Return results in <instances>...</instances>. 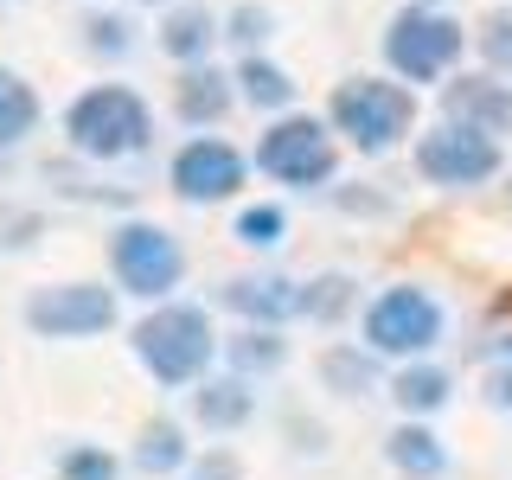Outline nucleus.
<instances>
[{"mask_svg":"<svg viewBox=\"0 0 512 480\" xmlns=\"http://www.w3.org/2000/svg\"><path fill=\"white\" fill-rule=\"evenodd\" d=\"M173 192L192 205H218V199H231L237 186L250 180V160L231 148V141H218V135H199V141H186L180 154H173Z\"/></svg>","mask_w":512,"mask_h":480,"instance_id":"nucleus-10","label":"nucleus"},{"mask_svg":"<svg viewBox=\"0 0 512 480\" xmlns=\"http://www.w3.org/2000/svg\"><path fill=\"white\" fill-rule=\"evenodd\" d=\"M416 173L429 186H480L500 173V141L487 128H468V122H442L436 135L416 141Z\"/></svg>","mask_w":512,"mask_h":480,"instance_id":"nucleus-9","label":"nucleus"},{"mask_svg":"<svg viewBox=\"0 0 512 480\" xmlns=\"http://www.w3.org/2000/svg\"><path fill=\"white\" fill-rule=\"evenodd\" d=\"M461 52H468V32L442 7H423V0L391 13V26H384V64L404 84H436V77H448L461 64Z\"/></svg>","mask_w":512,"mask_h":480,"instance_id":"nucleus-4","label":"nucleus"},{"mask_svg":"<svg viewBox=\"0 0 512 480\" xmlns=\"http://www.w3.org/2000/svg\"><path fill=\"white\" fill-rule=\"evenodd\" d=\"M32 128H39V90L0 64V148H20Z\"/></svg>","mask_w":512,"mask_h":480,"instance_id":"nucleus-17","label":"nucleus"},{"mask_svg":"<svg viewBox=\"0 0 512 480\" xmlns=\"http://www.w3.org/2000/svg\"><path fill=\"white\" fill-rule=\"evenodd\" d=\"M487 404L512 410V372H493V378H487Z\"/></svg>","mask_w":512,"mask_h":480,"instance_id":"nucleus-29","label":"nucleus"},{"mask_svg":"<svg viewBox=\"0 0 512 480\" xmlns=\"http://www.w3.org/2000/svg\"><path fill=\"white\" fill-rule=\"evenodd\" d=\"M128 7H173V0H128Z\"/></svg>","mask_w":512,"mask_h":480,"instance_id":"nucleus-30","label":"nucleus"},{"mask_svg":"<svg viewBox=\"0 0 512 480\" xmlns=\"http://www.w3.org/2000/svg\"><path fill=\"white\" fill-rule=\"evenodd\" d=\"M64 141L84 160H128L154 141V109L128 84H90L64 109Z\"/></svg>","mask_w":512,"mask_h":480,"instance_id":"nucleus-2","label":"nucleus"},{"mask_svg":"<svg viewBox=\"0 0 512 480\" xmlns=\"http://www.w3.org/2000/svg\"><path fill=\"white\" fill-rule=\"evenodd\" d=\"M192 410H199L205 429H218V436H231V429H244L256 416V391L244 378H199V391H192Z\"/></svg>","mask_w":512,"mask_h":480,"instance_id":"nucleus-15","label":"nucleus"},{"mask_svg":"<svg viewBox=\"0 0 512 480\" xmlns=\"http://www.w3.org/2000/svg\"><path fill=\"white\" fill-rule=\"evenodd\" d=\"M173 109H180L186 128H212L224 109H231V77L212 71V64H186L180 90H173Z\"/></svg>","mask_w":512,"mask_h":480,"instance_id":"nucleus-14","label":"nucleus"},{"mask_svg":"<svg viewBox=\"0 0 512 480\" xmlns=\"http://www.w3.org/2000/svg\"><path fill=\"white\" fill-rule=\"evenodd\" d=\"M365 372H372V365H365V359H352V352H327V378L333 384H365Z\"/></svg>","mask_w":512,"mask_h":480,"instance_id":"nucleus-28","label":"nucleus"},{"mask_svg":"<svg viewBox=\"0 0 512 480\" xmlns=\"http://www.w3.org/2000/svg\"><path fill=\"white\" fill-rule=\"evenodd\" d=\"M237 237H244V244H256V250L282 244V237H288L282 205H244V212H237Z\"/></svg>","mask_w":512,"mask_h":480,"instance_id":"nucleus-23","label":"nucleus"},{"mask_svg":"<svg viewBox=\"0 0 512 480\" xmlns=\"http://www.w3.org/2000/svg\"><path fill=\"white\" fill-rule=\"evenodd\" d=\"M480 52H487L493 71H512V7L487 20V32H480Z\"/></svg>","mask_w":512,"mask_h":480,"instance_id":"nucleus-25","label":"nucleus"},{"mask_svg":"<svg viewBox=\"0 0 512 480\" xmlns=\"http://www.w3.org/2000/svg\"><path fill=\"white\" fill-rule=\"evenodd\" d=\"M346 301H352V282L346 276H327V282L308 288V314H320V320H327V314H346Z\"/></svg>","mask_w":512,"mask_h":480,"instance_id":"nucleus-27","label":"nucleus"},{"mask_svg":"<svg viewBox=\"0 0 512 480\" xmlns=\"http://www.w3.org/2000/svg\"><path fill=\"white\" fill-rule=\"evenodd\" d=\"M231 84H237V96H244V103H256V109H288V103H295V77H288L282 64H269V58H244Z\"/></svg>","mask_w":512,"mask_h":480,"instance_id":"nucleus-18","label":"nucleus"},{"mask_svg":"<svg viewBox=\"0 0 512 480\" xmlns=\"http://www.w3.org/2000/svg\"><path fill=\"white\" fill-rule=\"evenodd\" d=\"M116 455L109 448H96V442H77V448H64L58 455V480H116Z\"/></svg>","mask_w":512,"mask_h":480,"instance_id":"nucleus-22","label":"nucleus"},{"mask_svg":"<svg viewBox=\"0 0 512 480\" xmlns=\"http://www.w3.org/2000/svg\"><path fill=\"white\" fill-rule=\"evenodd\" d=\"M26 327L39 340H96L116 327V288L103 282H52L26 295Z\"/></svg>","mask_w":512,"mask_h":480,"instance_id":"nucleus-7","label":"nucleus"},{"mask_svg":"<svg viewBox=\"0 0 512 480\" xmlns=\"http://www.w3.org/2000/svg\"><path fill=\"white\" fill-rule=\"evenodd\" d=\"M84 52L90 58H128L135 52V20H128V13H90L84 20Z\"/></svg>","mask_w":512,"mask_h":480,"instance_id":"nucleus-21","label":"nucleus"},{"mask_svg":"<svg viewBox=\"0 0 512 480\" xmlns=\"http://www.w3.org/2000/svg\"><path fill=\"white\" fill-rule=\"evenodd\" d=\"M423 7H436V0H423Z\"/></svg>","mask_w":512,"mask_h":480,"instance_id":"nucleus-31","label":"nucleus"},{"mask_svg":"<svg viewBox=\"0 0 512 480\" xmlns=\"http://www.w3.org/2000/svg\"><path fill=\"white\" fill-rule=\"evenodd\" d=\"M391 397L410 416H436L448 404V372H442V365H404V372L391 378Z\"/></svg>","mask_w":512,"mask_h":480,"instance_id":"nucleus-20","label":"nucleus"},{"mask_svg":"<svg viewBox=\"0 0 512 480\" xmlns=\"http://www.w3.org/2000/svg\"><path fill=\"white\" fill-rule=\"evenodd\" d=\"M186 455H192V442H186L180 423H148L135 436V468L141 474H173V468H186Z\"/></svg>","mask_w":512,"mask_h":480,"instance_id":"nucleus-19","label":"nucleus"},{"mask_svg":"<svg viewBox=\"0 0 512 480\" xmlns=\"http://www.w3.org/2000/svg\"><path fill=\"white\" fill-rule=\"evenodd\" d=\"M128 346H135V359L148 365V372L167 384V391H180V384H199L205 372H212V359H218L212 314L192 308V301H160L148 320H135Z\"/></svg>","mask_w":512,"mask_h":480,"instance_id":"nucleus-1","label":"nucleus"},{"mask_svg":"<svg viewBox=\"0 0 512 480\" xmlns=\"http://www.w3.org/2000/svg\"><path fill=\"white\" fill-rule=\"evenodd\" d=\"M448 122L487 128V135L512 128V84H500V77H455L448 84Z\"/></svg>","mask_w":512,"mask_h":480,"instance_id":"nucleus-12","label":"nucleus"},{"mask_svg":"<svg viewBox=\"0 0 512 480\" xmlns=\"http://www.w3.org/2000/svg\"><path fill=\"white\" fill-rule=\"evenodd\" d=\"M256 167H263L276 186H320L333 173V135H327V122H314V116L269 122L263 141H256Z\"/></svg>","mask_w":512,"mask_h":480,"instance_id":"nucleus-8","label":"nucleus"},{"mask_svg":"<svg viewBox=\"0 0 512 480\" xmlns=\"http://www.w3.org/2000/svg\"><path fill=\"white\" fill-rule=\"evenodd\" d=\"M218 301H224L231 314L256 320V327H276V320L308 314V288L288 282V276H237V282L218 288Z\"/></svg>","mask_w":512,"mask_h":480,"instance_id":"nucleus-11","label":"nucleus"},{"mask_svg":"<svg viewBox=\"0 0 512 480\" xmlns=\"http://www.w3.org/2000/svg\"><path fill=\"white\" fill-rule=\"evenodd\" d=\"M384 455H391V468H397V474H410V480H436V474L448 468V448H442V436H429L423 423L391 429Z\"/></svg>","mask_w":512,"mask_h":480,"instance_id":"nucleus-16","label":"nucleus"},{"mask_svg":"<svg viewBox=\"0 0 512 480\" xmlns=\"http://www.w3.org/2000/svg\"><path fill=\"white\" fill-rule=\"evenodd\" d=\"M218 45V20L199 7V0H173L167 20H160V52H167L173 64H205V52Z\"/></svg>","mask_w":512,"mask_h":480,"instance_id":"nucleus-13","label":"nucleus"},{"mask_svg":"<svg viewBox=\"0 0 512 480\" xmlns=\"http://www.w3.org/2000/svg\"><path fill=\"white\" fill-rule=\"evenodd\" d=\"M109 269H116V288L135 301H167L186 276V250L173 244V231L135 218L109 231Z\"/></svg>","mask_w":512,"mask_h":480,"instance_id":"nucleus-5","label":"nucleus"},{"mask_svg":"<svg viewBox=\"0 0 512 480\" xmlns=\"http://www.w3.org/2000/svg\"><path fill=\"white\" fill-rule=\"evenodd\" d=\"M448 314L442 301L429 295V288H384V295L365 308V346L378 352V359H423L429 346L442 340Z\"/></svg>","mask_w":512,"mask_h":480,"instance_id":"nucleus-6","label":"nucleus"},{"mask_svg":"<svg viewBox=\"0 0 512 480\" xmlns=\"http://www.w3.org/2000/svg\"><path fill=\"white\" fill-rule=\"evenodd\" d=\"M333 128L359 154H384L416 128V96L410 84H391V77H346L333 90Z\"/></svg>","mask_w":512,"mask_h":480,"instance_id":"nucleus-3","label":"nucleus"},{"mask_svg":"<svg viewBox=\"0 0 512 480\" xmlns=\"http://www.w3.org/2000/svg\"><path fill=\"white\" fill-rule=\"evenodd\" d=\"M269 32H276L269 7H237V13H231V32H224V39H231V45H263Z\"/></svg>","mask_w":512,"mask_h":480,"instance_id":"nucleus-26","label":"nucleus"},{"mask_svg":"<svg viewBox=\"0 0 512 480\" xmlns=\"http://www.w3.org/2000/svg\"><path fill=\"white\" fill-rule=\"evenodd\" d=\"M276 359H282V340H276L269 327H250L244 340L231 346V365H250V372H269Z\"/></svg>","mask_w":512,"mask_h":480,"instance_id":"nucleus-24","label":"nucleus"}]
</instances>
